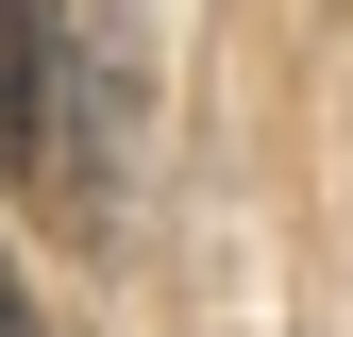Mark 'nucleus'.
I'll return each mask as SVG.
<instances>
[{
  "label": "nucleus",
  "mask_w": 353,
  "mask_h": 337,
  "mask_svg": "<svg viewBox=\"0 0 353 337\" xmlns=\"http://www.w3.org/2000/svg\"><path fill=\"white\" fill-rule=\"evenodd\" d=\"M0 337H34V304H17V270H0Z\"/></svg>",
  "instance_id": "f257e3e1"
}]
</instances>
